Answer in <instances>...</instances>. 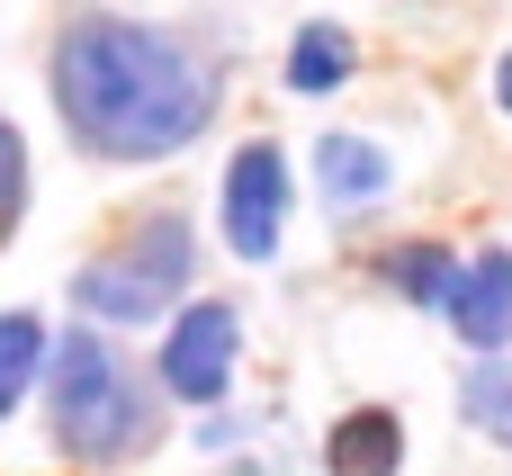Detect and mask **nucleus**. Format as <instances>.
Returning a JSON list of instances; mask_svg holds the SVG:
<instances>
[{
  "instance_id": "10",
  "label": "nucleus",
  "mask_w": 512,
  "mask_h": 476,
  "mask_svg": "<svg viewBox=\"0 0 512 476\" xmlns=\"http://www.w3.org/2000/svg\"><path fill=\"white\" fill-rule=\"evenodd\" d=\"M342 72H351V36H342V27H306V36H297V54H288V90L324 99Z\"/></svg>"
},
{
  "instance_id": "1",
  "label": "nucleus",
  "mask_w": 512,
  "mask_h": 476,
  "mask_svg": "<svg viewBox=\"0 0 512 476\" xmlns=\"http://www.w3.org/2000/svg\"><path fill=\"white\" fill-rule=\"evenodd\" d=\"M54 108L99 162H153L216 117V90L189 63V45H171L162 27L81 18L54 45Z\"/></svg>"
},
{
  "instance_id": "4",
  "label": "nucleus",
  "mask_w": 512,
  "mask_h": 476,
  "mask_svg": "<svg viewBox=\"0 0 512 476\" xmlns=\"http://www.w3.org/2000/svg\"><path fill=\"white\" fill-rule=\"evenodd\" d=\"M279 225H288V162H279V144H243L225 171V243L243 261H270Z\"/></svg>"
},
{
  "instance_id": "5",
  "label": "nucleus",
  "mask_w": 512,
  "mask_h": 476,
  "mask_svg": "<svg viewBox=\"0 0 512 476\" xmlns=\"http://www.w3.org/2000/svg\"><path fill=\"white\" fill-rule=\"evenodd\" d=\"M234 342H243V324H234V306H225V297L189 306V315L171 324V342H162V387H171V396H189V405H216V396H225V378H234Z\"/></svg>"
},
{
  "instance_id": "12",
  "label": "nucleus",
  "mask_w": 512,
  "mask_h": 476,
  "mask_svg": "<svg viewBox=\"0 0 512 476\" xmlns=\"http://www.w3.org/2000/svg\"><path fill=\"white\" fill-rule=\"evenodd\" d=\"M36 360H45V324H36V315H0V414L27 396Z\"/></svg>"
},
{
  "instance_id": "3",
  "label": "nucleus",
  "mask_w": 512,
  "mask_h": 476,
  "mask_svg": "<svg viewBox=\"0 0 512 476\" xmlns=\"http://www.w3.org/2000/svg\"><path fill=\"white\" fill-rule=\"evenodd\" d=\"M180 288H189V225H180V216H153L135 243L99 252V261L72 279V297H81L90 315H108V324H144V315H162Z\"/></svg>"
},
{
  "instance_id": "13",
  "label": "nucleus",
  "mask_w": 512,
  "mask_h": 476,
  "mask_svg": "<svg viewBox=\"0 0 512 476\" xmlns=\"http://www.w3.org/2000/svg\"><path fill=\"white\" fill-rule=\"evenodd\" d=\"M495 81H504V108H512V54H504V72H495Z\"/></svg>"
},
{
  "instance_id": "2",
  "label": "nucleus",
  "mask_w": 512,
  "mask_h": 476,
  "mask_svg": "<svg viewBox=\"0 0 512 476\" xmlns=\"http://www.w3.org/2000/svg\"><path fill=\"white\" fill-rule=\"evenodd\" d=\"M153 432H162V405L135 387V369L99 333H63L54 342V441L72 459L108 468V459L153 450Z\"/></svg>"
},
{
  "instance_id": "9",
  "label": "nucleus",
  "mask_w": 512,
  "mask_h": 476,
  "mask_svg": "<svg viewBox=\"0 0 512 476\" xmlns=\"http://www.w3.org/2000/svg\"><path fill=\"white\" fill-rule=\"evenodd\" d=\"M459 414L512 450V360H504V351H495V360H477V369L459 378Z\"/></svg>"
},
{
  "instance_id": "8",
  "label": "nucleus",
  "mask_w": 512,
  "mask_h": 476,
  "mask_svg": "<svg viewBox=\"0 0 512 476\" xmlns=\"http://www.w3.org/2000/svg\"><path fill=\"white\" fill-rule=\"evenodd\" d=\"M378 189H387V153L360 144V135H324V198L333 207H360Z\"/></svg>"
},
{
  "instance_id": "7",
  "label": "nucleus",
  "mask_w": 512,
  "mask_h": 476,
  "mask_svg": "<svg viewBox=\"0 0 512 476\" xmlns=\"http://www.w3.org/2000/svg\"><path fill=\"white\" fill-rule=\"evenodd\" d=\"M396 459H405V432H396V414H378V405L342 414L333 441H324V468L333 476H396Z\"/></svg>"
},
{
  "instance_id": "6",
  "label": "nucleus",
  "mask_w": 512,
  "mask_h": 476,
  "mask_svg": "<svg viewBox=\"0 0 512 476\" xmlns=\"http://www.w3.org/2000/svg\"><path fill=\"white\" fill-rule=\"evenodd\" d=\"M450 324H459V342H477L486 360L512 351V252H477V261H459Z\"/></svg>"
},
{
  "instance_id": "11",
  "label": "nucleus",
  "mask_w": 512,
  "mask_h": 476,
  "mask_svg": "<svg viewBox=\"0 0 512 476\" xmlns=\"http://www.w3.org/2000/svg\"><path fill=\"white\" fill-rule=\"evenodd\" d=\"M387 279H396L414 306H450V288H459V261H450L441 243H405V252H387Z\"/></svg>"
}]
</instances>
